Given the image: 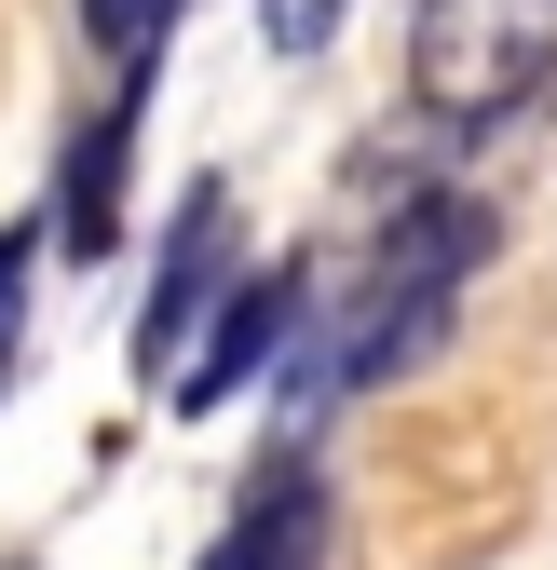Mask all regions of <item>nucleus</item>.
<instances>
[{"label":"nucleus","mask_w":557,"mask_h":570,"mask_svg":"<svg viewBox=\"0 0 557 570\" xmlns=\"http://www.w3.org/2000/svg\"><path fill=\"white\" fill-rule=\"evenodd\" d=\"M258 41L272 55H326L340 41V0H258Z\"/></svg>","instance_id":"0eeeda50"},{"label":"nucleus","mask_w":557,"mask_h":570,"mask_svg":"<svg viewBox=\"0 0 557 570\" xmlns=\"http://www.w3.org/2000/svg\"><path fill=\"white\" fill-rule=\"evenodd\" d=\"M204 570H326V489H313L300 462H258V475H245L232 543L204 557Z\"/></svg>","instance_id":"7ed1b4c3"},{"label":"nucleus","mask_w":557,"mask_h":570,"mask_svg":"<svg viewBox=\"0 0 557 570\" xmlns=\"http://www.w3.org/2000/svg\"><path fill=\"white\" fill-rule=\"evenodd\" d=\"M177 14H190V0H82V28H96V55H123V68H150Z\"/></svg>","instance_id":"423d86ee"},{"label":"nucleus","mask_w":557,"mask_h":570,"mask_svg":"<svg viewBox=\"0 0 557 570\" xmlns=\"http://www.w3.org/2000/svg\"><path fill=\"white\" fill-rule=\"evenodd\" d=\"M28 258H41V232H0V340H14V313H28Z\"/></svg>","instance_id":"6e6552de"},{"label":"nucleus","mask_w":557,"mask_h":570,"mask_svg":"<svg viewBox=\"0 0 557 570\" xmlns=\"http://www.w3.org/2000/svg\"><path fill=\"white\" fill-rule=\"evenodd\" d=\"M300 340V272H245L232 285V299H218V326H204V353H190V367H177V421H204V407H232L258 367H272V353H286Z\"/></svg>","instance_id":"f03ea898"},{"label":"nucleus","mask_w":557,"mask_h":570,"mask_svg":"<svg viewBox=\"0 0 557 570\" xmlns=\"http://www.w3.org/2000/svg\"><path fill=\"white\" fill-rule=\"evenodd\" d=\"M136 82L150 68H123V96L68 136V204H55V232H68V258H109V232H123V150H136Z\"/></svg>","instance_id":"39448f33"},{"label":"nucleus","mask_w":557,"mask_h":570,"mask_svg":"<svg viewBox=\"0 0 557 570\" xmlns=\"http://www.w3.org/2000/svg\"><path fill=\"white\" fill-rule=\"evenodd\" d=\"M476 258H490V204H462V190H436V204H408V218L381 232V285H368V313H354V340L326 353V394H354V381H394V367H422Z\"/></svg>","instance_id":"f257e3e1"},{"label":"nucleus","mask_w":557,"mask_h":570,"mask_svg":"<svg viewBox=\"0 0 557 570\" xmlns=\"http://www.w3.org/2000/svg\"><path fill=\"white\" fill-rule=\"evenodd\" d=\"M218 245H232V204L218 190H190V218H177V258H164V285H150V313H136V367H177V340L204 326V299H218Z\"/></svg>","instance_id":"20e7f679"}]
</instances>
